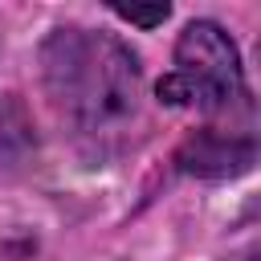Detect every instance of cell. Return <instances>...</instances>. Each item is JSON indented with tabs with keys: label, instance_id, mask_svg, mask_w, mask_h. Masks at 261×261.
Segmentation results:
<instances>
[{
	"label": "cell",
	"instance_id": "6da1fadb",
	"mask_svg": "<svg viewBox=\"0 0 261 261\" xmlns=\"http://www.w3.org/2000/svg\"><path fill=\"white\" fill-rule=\"evenodd\" d=\"M41 77L49 106L90 155L114 151L139 114L143 69L114 33L82 24L53 29L41 45Z\"/></svg>",
	"mask_w": 261,
	"mask_h": 261
},
{
	"label": "cell",
	"instance_id": "7a4b0ae2",
	"mask_svg": "<svg viewBox=\"0 0 261 261\" xmlns=\"http://www.w3.org/2000/svg\"><path fill=\"white\" fill-rule=\"evenodd\" d=\"M159 102L192 106L200 114H249V86L237 41L216 20H192L171 57V73L159 77Z\"/></svg>",
	"mask_w": 261,
	"mask_h": 261
},
{
	"label": "cell",
	"instance_id": "3957f363",
	"mask_svg": "<svg viewBox=\"0 0 261 261\" xmlns=\"http://www.w3.org/2000/svg\"><path fill=\"white\" fill-rule=\"evenodd\" d=\"M257 159V143L253 130H224V126H204L196 135L184 139V147L175 151V167L200 179H224V175H241L249 171Z\"/></svg>",
	"mask_w": 261,
	"mask_h": 261
},
{
	"label": "cell",
	"instance_id": "277c9868",
	"mask_svg": "<svg viewBox=\"0 0 261 261\" xmlns=\"http://www.w3.org/2000/svg\"><path fill=\"white\" fill-rule=\"evenodd\" d=\"M114 16L126 20V24H139V29H155L171 16V4H151V8H139V4H114Z\"/></svg>",
	"mask_w": 261,
	"mask_h": 261
}]
</instances>
